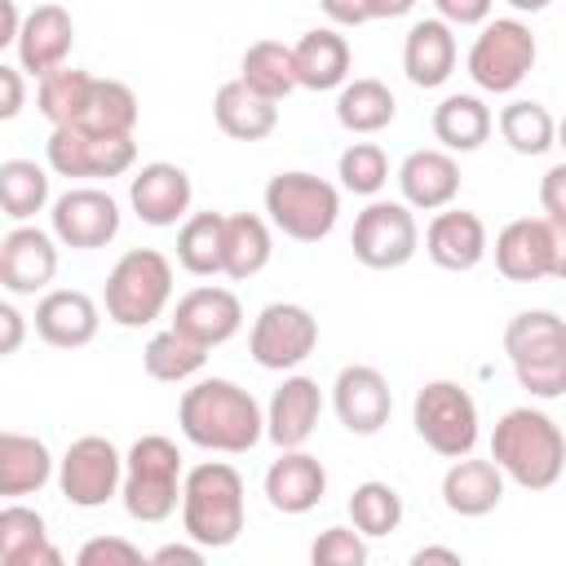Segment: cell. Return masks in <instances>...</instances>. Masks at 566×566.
I'll list each match as a JSON object with an SVG mask.
<instances>
[{
    "mask_svg": "<svg viewBox=\"0 0 566 566\" xmlns=\"http://www.w3.org/2000/svg\"><path fill=\"white\" fill-rule=\"evenodd\" d=\"M491 464L522 491H548L566 469L562 424L544 407H509L491 429Z\"/></svg>",
    "mask_w": 566,
    "mask_h": 566,
    "instance_id": "cell-2",
    "label": "cell"
},
{
    "mask_svg": "<svg viewBox=\"0 0 566 566\" xmlns=\"http://www.w3.org/2000/svg\"><path fill=\"white\" fill-rule=\"evenodd\" d=\"M340 190L314 172H274L265 181V221L292 243H323L336 230Z\"/></svg>",
    "mask_w": 566,
    "mask_h": 566,
    "instance_id": "cell-7",
    "label": "cell"
},
{
    "mask_svg": "<svg viewBox=\"0 0 566 566\" xmlns=\"http://www.w3.org/2000/svg\"><path fill=\"white\" fill-rule=\"evenodd\" d=\"M49 226L62 248H106L119 234V203L102 186H71L53 199Z\"/></svg>",
    "mask_w": 566,
    "mask_h": 566,
    "instance_id": "cell-15",
    "label": "cell"
},
{
    "mask_svg": "<svg viewBox=\"0 0 566 566\" xmlns=\"http://www.w3.org/2000/svg\"><path fill=\"white\" fill-rule=\"evenodd\" d=\"M177 424L186 442L217 451V455H243L265 438V407L226 376L195 380L177 402Z\"/></svg>",
    "mask_w": 566,
    "mask_h": 566,
    "instance_id": "cell-1",
    "label": "cell"
},
{
    "mask_svg": "<svg viewBox=\"0 0 566 566\" xmlns=\"http://www.w3.org/2000/svg\"><path fill=\"white\" fill-rule=\"evenodd\" d=\"M349 526L363 535V539H380V535H394L402 526V495L389 486V482H358L354 495H349Z\"/></svg>",
    "mask_w": 566,
    "mask_h": 566,
    "instance_id": "cell-41",
    "label": "cell"
},
{
    "mask_svg": "<svg viewBox=\"0 0 566 566\" xmlns=\"http://www.w3.org/2000/svg\"><path fill=\"white\" fill-rule=\"evenodd\" d=\"M53 478V451L35 433L0 429V500L40 495Z\"/></svg>",
    "mask_w": 566,
    "mask_h": 566,
    "instance_id": "cell-29",
    "label": "cell"
},
{
    "mask_svg": "<svg viewBox=\"0 0 566 566\" xmlns=\"http://www.w3.org/2000/svg\"><path fill=\"white\" fill-rule=\"evenodd\" d=\"M203 553H208V548H199V544L190 539V544H164V548H155L146 562H155V566H172V562H181V566H199Z\"/></svg>",
    "mask_w": 566,
    "mask_h": 566,
    "instance_id": "cell-51",
    "label": "cell"
},
{
    "mask_svg": "<svg viewBox=\"0 0 566 566\" xmlns=\"http://www.w3.org/2000/svg\"><path fill=\"white\" fill-rule=\"evenodd\" d=\"M336 177H340V190L376 199L389 186V155L376 142H349L336 159Z\"/></svg>",
    "mask_w": 566,
    "mask_h": 566,
    "instance_id": "cell-43",
    "label": "cell"
},
{
    "mask_svg": "<svg viewBox=\"0 0 566 566\" xmlns=\"http://www.w3.org/2000/svg\"><path fill=\"white\" fill-rule=\"evenodd\" d=\"M71 44H75V22L62 4H35L31 13H22L18 22V71L22 75H49L57 66H66L71 57Z\"/></svg>",
    "mask_w": 566,
    "mask_h": 566,
    "instance_id": "cell-19",
    "label": "cell"
},
{
    "mask_svg": "<svg viewBox=\"0 0 566 566\" xmlns=\"http://www.w3.org/2000/svg\"><path fill=\"white\" fill-rule=\"evenodd\" d=\"M18 22H22V13H18V4L13 0H0V53L18 40Z\"/></svg>",
    "mask_w": 566,
    "mask_h": 566,
    "instance_id": "cell-53",
    "label": "cell"
},
{
    "mask_svg": "<svg viewBox=\"0 0 566 566\" xmlns=\"http://www.w3.org/2000/svg\"><path fill=\"white\" fill-rule=\"evenodd\" d=\"M203 363H208V349L199 340L181 336L177 327H164L142 345V367L159 385H186L203 371Z\"/></svg>",
    "mask_w": 566,
    "mask_h": 566,
    "instance_id": "cell-36",
    "label": "cell"
},
{
    "mask_svg": "<svg viewBox=\"0 0 566 566\" xmlns=\"http://www.w3.org/2000/svg\"><path fill=\"white\" fill-rule=\"evenodd\" d=\"M270 256H274L270 221L256 212H230L221 234V274L234 283H248L270 265Z\"/></svg>",
    "mask_w": 566,
    "mask_h": 566,
    "instance_id": "cell-32",
    "label": "cell"
},
{
    "mask_svg": "<svg viewBox=\"0 0 566 566\" xmlns=\"http://www.w3.org/2000/svg\"><path fill=\"white\" fill-rule=\"evenodd\" d=\"M500 500H504V473L491 460H473V451L455 455L451 469L442 473V504L455 517H486L500 509Z\"/></svg>",
    "mask_w": 566,
    "mask_h": 566,
    "instance_id": "cell-28",
    "label": "cell"
},
{
    "mask_svg": "<svg viewBox=\"0 0 566 566\" xmlns=\"http://www.w3.org/2000/svg\"><path fill=\"white\" fill-rule=\"evenodd\" d=\"M239 80H243L252 93H261V97H270V102H283V97L296 88L292 44H283V40H256V44H248V53H243V62H239Z\"/></svg>",
    "mask_w": 566,
    "mask_h": 566,
    "instance_id": "cell-38",
    "label": "cell"
},
{
    "mask_svg": "<svg viewBox=\"0 0 566 566\" xmlns=\"http://www.w3.org/2000/svg\"><path fill=\"white\" fill-rule=\"evenodd\" d=\"M495 270L509 283L566 279V234L544 217H517L495 234Z\"/></svg>",
    "mask_w": 566,
    "mask_h": 566,
    "instance_id": "cell-10",
    "label": "cell"
},
{
    "mask_svg": "<svg viewBox=\"0 0 566 566\" xmlns=\"http://www.w3.org/2000/svg\"><path fill=\"white\" fill-rule=\"evenodd\" d=\"M411 424H416V438L442 460L469 455L482 433L478 402L460 380H424L411 398Z\"/></svg>",
    "mask_w": 566,
    "mask_h": 566,
    "instance_id": "cell-8",
    "label": "cell"
},
{
    "mask_svg": "<svg viewBox=\"0 0 566 566\" xmlns=\"http://www.w3.org/2000/svg\"><path fill=\"white\" fill-rule=\"evenodd\" d=\"M119 478H124V455L102 433L75 438L66 447V455L57 460V491L75 509H102V504H111L119 495Z\"/></svg>",
    "mask_w": 566,
    "mask_h": 566,
    "instance_id": "cell-14",
    "label": "cell"
},
{
    "mask_svg": "<svg viewBox=\"0 0 566 566\" xmlns=\"http://www.w3.org/2000/svg\"><path fill=\"white\" fill-rule=\"evenodd\" d=\"M327 495V469L318 455H310L305 447H287L279 451V460L265 469V500L274 513L301 517L310 509H318Z\"/></svg>",
    "mask_w": 566,
    "mask_h": 566,
    "instance_id": "cell-23",
    "label": "cell"
},
{
    "mask_svg": "<svg viewBox=\"0 0 566 566\" xmlns=\"http://www.w3.org/2000/svg\"><path fill=\"white\" fill-rule=\"evenodd\" d=\"M504 354L535 402H557L566 394V327L553 310L513 314L504 327Z\"/></svg>",
    "mask_w": 566,
    "mask_h": 566,
    "instance_id": "cell-5",
    "label": "cell"
},
{
    "mask_svg": "<svg viewBox=\"0 0 566 566\" xmlns=\"http://www.w3.org/2000/svg\"><path fill=\"white\" fill-rule=\"evenodd\" d=\"M190 199H195V186H190V172L181 164H168V159H155V164H142L128 181V203L137 212V221L155 226V230H168L177 226L186 212H190Z\"/></svg>",
    "mask_w": 566,
    "mask_h": 566,
    "instance_id": "cell-17",
    "label": "cell"
},
{
    "mask_svg": "<svg viewBox=\"0 0 566 566\" xmlns=\"http://www.w3.org/2000/svg\"><path fill=\"white\" fill-rule=\"evenodd\" d=\"M75 562H80V566H142L146 557H142L137 544H128V539H119V535H97V539H88V544L75 553Z\"/></svg>",
    "mask_w": 566,
    "mask_h": 566,
    "instance_id": "cell-45",
    "label": "cell"
},
{
    "mask_svg": "<svg viewBox=\"0 0 566 566\" xmlns=\"http://www.w3.org/2000/svg\"><path fill=\"white\" fill-rule=\"evenodd\" d=\"M212 119L234 142H265L279 128V102L252 93L243 80H226L212 97Z\"/></svg>",
    "mask_w": 566,
    "mask_h": 566,
    "instance_id": "cell-30",
    "label": "cell"
},
{
    "mask_svg": "<svg viewBox=\"0 0 566 566\" xmlns=\"http://www.w3.org/2000/svg\"><path fill=\"white\" fill-rule=\"evenodd\" d=\"M394 115H398V97L389 93L385 80L358 75V80H345L336 88V119H340V128H349L358 137H371V133L389 128Z\"/></svg>",
    "mask_w": 566,
    "mask_h": 566,
    "instance_id": "cell-34",
    "label": "cell"
},
{
    "mask_svg": "<svg viewBox=\"0 0 566 566\" xmlns=\"http://www.w3.org/2000/svg\"><path fill=\"white\" fill-rule=\"evenodd\" d=\"M367 4V22H394V18H407L420 0H363Z\"/></svg>",
    "mask_w": 566,
    "mask_h": 566,
    "instance_id": "cell-52",
    "label": "cell"
},
{
    "mask_svg": "<svg viewBox=\"0 0 566 566\" xmlns=\"http://www.w3.org/2000/svg\"><path fill=\"white\" fill-rule=\"evenodd\" d=\"M433 9L447 27H482L491 18L495 0H433Z\"/></svg>",
    "mask_w": 566,
    "mask_h": 566,
    "instance_id": "cell-47",
    "label": "cell"
},
{
    "mask_svg": "<svg viewBox=\"0 0 566 566\" xmlns=\"http://www.w3.org/2000/svg\"><path fill=\"white\" fill-rule=\"evenodd\" d=\"M88 84H93V75L80 71V66H57V71L40 75V84H35V106H40V115H44L49 124H71V119L80 115L84 97H88Z\"/></svg>",
    "mask_w": 566,
    "mask_h": 566,
    "instance_id": "cell-42",
    "label": "cell"
},
{
    "mask_svg": "<svg viewBox=\"0 0 566 566\" xmlns=\"http://www.w3.org/2000/svg\"><path fill=\"white\" fill-rule=\"evenodd\" d=\"M318 9L327 13L332 27H363L367 22V4L363 0H318Z\"/></svg>",
    "mask_w": 566,
    "mask_h": 566,
    "instance_id": "cell-50",
    "label": "cell"
},
{
    "mask_svg": "<svg viewBox=\"0 0 566 566\" xmlns=\"http://www.w3.org/2000/svg\"><path fill=\"white\" fill-rule=\"evenodd\" d=\"M455 62H460L455 27H447L442 18L411 22V31L402 40V71L416 88H442L455 75Z\"/></svg>",
    "mask_w": 566,
    "mask_h": 566,
    "instance_id": "cell-26",
    "label": "cell"
},
{
    "mask_svg": "<svg viewBox=\"0 0 566 566\" xmlns=\"http://www.w3.org/2000/svg\"><path fill=\"white\" fill-rule=\"evenodd\" d=\"M318 345V318L296 301H270L248 332V354L265 371L301 367Z\"/></svg>",
    "mask_w": 566,
    "mask_h": 566,
    "instance_id": "cell-13",
    "label": "cell"
},
{
    "mask_svg": "<svg viewBox=\"0 0 566 566\" xmlns=\"http://www.w3.org/2000/svg\"><path fill=\"white\" fill-rule=\"evenodd\" d=\"M62 553L49 544V522L40 509L13 500L0 509V566H57Z\"/></svg>",
    "mask_w": 566,
    "mask_h": 566,
    "instance_id": "cell-31",
    "label": "cell"
},
{
    "mask_svg": "<svg viewBox=\"0 0 566 566\" xmlns=\"http://www.w3.org/2000/svg\"><path fill=\"white\" fill-rule=\"evenodd\" d=\"M398 190H402V203L411 212H438V208L455 203V195H460V164H455V155L442 150V146L411 150L398 164Z\"/></svg>",
    "mask_w": 566,
    "mask_h": 566,
    "instance_id": "cell-25",
    "label": "cell"
},
{
    "mask_svg": "<svg viewBox=\"0 0 566 566\" xmlns=\"http://www.w3.org/2000/svg\"><path fill=\"white\" fill-rule=\"evenodd\" d=\"M495 128H500V137H504V146L513 155H548L553 142H557V119L535 97H513L495 115Z\"/></svg>",
    "mask_w": 566,
    "mask_h": 566,
    "instance_id": "cell-37",
    "label": "cell"
},
{
    "mask_svg": "<svg viewBox=\"0 0 566 566\" xmlns=\"http://www.w3.org/2000/svg\"><path fill=\"white\" fill-rule=\"evenodd\" d=\"M509 9H517V13H544L553 0H504Z\"/></svg>",
    "mask_w": 566,
    "mask_h": 566,
    "instance_id": "cell-55",
    "label": "cell"
},
{
    "mask_svg": "<svg viewBox=\"0 0 566 566\" xmlns=\"http://www.w3.org/2000/svg\"><path fill=\"white\" fill-rule=\"evenodd\" d=\"M349 40L340 27H314L292 44V66H296V88L310 93H332L349 80Z\"/></svg>",
    "mask_w": 566,
    "mask_h": 566,
    "instance_id": "cell-27",
    "label": "cell"
},
{
    "mask_svg": "<svg viewBox=\"0 0 566 566\" xmlns=\"http://www.w3.org/2000/svg\"><path fill=\"white\" fill-rule=\"evenodd\" d=\"M57 274V239L40 226H18L0 239V287L13 296H35Z\"/></svg>",
    "mask_w": 566,
    "mask_h": 566,
    "instance_id": "cell-18",
    "label": "cell"
},
{
    "mask_svg": "<svg viewBox=\"0 0 566 566\" xmlns=\"http://www.w3.org/2000/svg\"><path fill=\"white\" fill-rule=\"evenodd\" d=\"M539 44L522 18H486L469 44L464 71L482 93H513L535 71Z\"/></svg>",
    "mask_w": 566,
    "mask_h": 566,
    "instance_id": "cell-9",
    "label": "cell"
},
{
    "mask_svg": "<svg viewBox=\"0 0 566 566\" xmlns=\"http://www.w3.org/2000/svg\"><path fill=\"white\" fill-rule=\"evenodd\" d=\"M539 217L566 234V164H553L539 177Z\"/></svg>",
    "mask_w": 566,
    "mask_h": 566,
    "instance_id": "cell-46",
    "label": "cell"
},
{
    "mask_svg": "<svg viewBox=\"0 0 566 566\" xmlns=\"http://www.w3.org/2000/svg\"><path fill=\"white\" fill-rule=\"evenodd\" d=\"M0 239H4V230H0Z\"/></svg>",
    "mask_w": 566,
    "mask_h": 566,
    "instance_id": "cell-56",
    "label": "cell"
},
{
    "mask_svg": "<svg viewBox=\"0 0 566 566\" xmlns=\"http://www.w3.org/2000/svg\"><path fill=\"white\" fill-rule=\"evenodd\" d=\"M27 106V75L9 62H0V124L13 119Z\"/></svg>",
    "mask_w": 566,
    "mask_h": 566,
    "instance_id": "cell-48",
    "label": "cell"
},
{
    "mask_svg": "<svg viewBox=\"0 0 566 566\" xmlns=\"http://www.w3.org/2000/svg\"><path fill=\"white\" fill-rule=\"evenodd\" d=\"M102 327V310L80 287H44L35 301V336L53 349H84Z\"/></svg>",
    "mask_w": 566,
    "mask_h": 566,
    "instance_id": "cell-22",
    "label": "cell"
},
{
    "mask_svg": "<svg viewBox=\"0 0 566 566\" xmlns=\"http://www.w3.org/2000/svg\"><path fill=\"white\" fill-rule=\"evenodd\" d=\"M491 128H495V115L478 93H447L433 106V137L451 155H469V150L486 146Z\"/></svg>",
    "mask_w": 566,
    "mask_h": 566,
    "instance_id": "cell-33",
    "label": "cell"
},
{
    "mask_svg": "<svg viewBox=\"0 0 566 566\" xmlns=\"http://www.w3.org/2000/svg\"><path fill=\"white\" fill-rule=\"evenodd\" d=\"M22 345H27V318H22V310H18V305L0 301V358L18 354Z\"/></svg>",
    "mask_w": 566,
    "mask_h": 566,
    "instance_id": "cell-49",
    "label": "cell"
},
{
    "mask_svg": "<svg viewBox=\"0 0 566 566\" xmlns=\"http://www.w3.org/2000/svg\"><path fill=\"white\" fill-rule=\"evenodd\" d=\"M332 411L336 420L354 433V438H371L389 424V411H394V389L389 380L367 367V363H349L336 371L332 380Z\"/></svg>",
    "mask_w": 566,
    "mask_h": 566,
    "instance_id": "cell-16",
    "label": "cell"
},
{
    "mask_svg": "<svg viewBox=\"0 0 566 566\" xmlns=\"http://www.w3.org/2000/svg\"><path fill=\"white\" fill-rule=\"evenodd\" d=\"M323 416V389L310 376H283V385L270 394L265 402V438L287 451V447H305L318 429Z\"/></svg>",
    "mask_w": 566,
    "mask_h": 566,
    "instance_id": "cell-24",
    "label": "cell"
},
{
    "mask_svg": "<svg viewBox=\"0 0 566 566\" xmlns=\"http://www.w3.org/2000/svg\"><path fill=\"white\" fill-rule=\"evenodd\" d=\"M310 562L314 566H363L367 562V539L354 526H327L310 544Z\"/></svg>",
    "mask_w": 566,
    "mask_h": 566,
    "instance_id": "cell-44",
    "label": "cell"
},
{
    "mask_svg": "<svg viewBox=\"0 0 566 566\" xmlns=\"http://www.w3.org/2000/svg\"><path fill=\"white\" fill-rule=\"evenodd\" d=\"M137 93L124 80H97L88 84V97L80 106V115L71 119L84 133H102V137H133L137 128Z\"/></svg>",
    "mask_w": 566,
    "mask_h": 566,
    "instance_id": "cell-35",
    "label": "cell"
},
{
    "mask_svg": "<svg viewBox=\"0 0 566 566\" xmlns=\"http://www.w3.org/2000/svg\"><path fill=\"white\" fill-rule=\"evenodd\" d=\"M491 239H486V221L469 208H438L433 221L424 226V252L438 270H451V274H464L473 265H482Z\"/></svg>",
    "mask_w": 566,
    "mask_h": 566,
    "instance_id": "cell-21",
    "label": "cell"
},
{
    "mask_svg": "<svg viewBox=\"0 0 566 566\" xmlns=\"http://www.w3.org/2000/svg\"><path fill=\"white\" fill-rule=\"evenodd\" d=\"M354 261L367 270H398L420 252V226L416 212L402 199H371L349 230Z\"/></svg>",
    "mask_w": 566,
    "mask_h": 566,
    "instance_id": "cell-11",
    "label": "cell"
},
{
    "mask_svg": "<svg viewBox=\"0 0 566 566\" xmlns=\"http://www.w3.org/2000/svg\"><path fill=\"white\" fill-rule=\"evenodd\" d=\"M181 451L164 433H142L124 451V478H119V504L133 522L159 526L181 504Z\"/></svg>",
    "mask_w": 566,
    "mask_h": 566,
    "instance_id": "cell-4",
    "label": "cell"
},
{
    "mask_svg": "<svg viewBox=\"0 0 566 566\" xmlns=\"http://www.w3.org/2000/svg\"><path fill=\"white\" fill-rule=\"evenodd\" d=\"M181 531L199 548H230L248 522L243 473L226 460H203L181 473Z\"/></svg>",
    "mask_w": 566,
    "mask_h": 566,
    "instance_id": "cell-3",
    "label": "cell"
},
{
    "mask_svg": "<svg viewBox=\"0 0 566 566\" xmlns=\"http://www.w3.org/2000/svg\"><path fill=\"white\" fill-rule=\"evenodd\" d=\"M172 327H177L181 336L199 340L203 349H217V345H226V340L239 336V327H243V305H239V296H234L230 287L203 283V287H190L186 296H177V305H172Z\"/></svg>",
    "mask_w": 566,
    "mask_h": 566,
    "instance_id": "cell-20",
    "label": "cell"
},
{
    "mask_svg": "<svg viewBox=\"0 0 566 566\" xmlns=\"http://www.w3.org/2000/svg\"><path fill=\"white\" fill-rule=\"evenodd\" d=\"M49 208V168L35 159H4L0 164V217L31 221Z\"/></svg>",
    "mask_w": 566,
    "mask_h": 566,
    "instance_id": "cell-40",
    "label": "cell"
},
{
    "mask_svg": "<svg viewBox=\"0 0 566 566\" xmlns=\"http://www.w3.org/2000/svg\"><path fill=\"white\" fill-rule=\"evenodd\" d=\"M221 234H226V212H186L177 230V265L186 274H221Z\"/></svg>",
    "mask_w": 566,
    "mask_h": 566,
    "instance_id": "cell-39",
    "label": "cell"
},
{
    "mask_svg": "<svg viewBox=\"0 0 566 566\" xmlns=\"http://www.w3.org/2000/svg\"><path fill=\"white\" fill-rule=\"evenodd\" d=\"M44 159H49V172H57V177L102 181V177H124L137 164V142L133 137L84 133L75 124H53Z\"/></svg>",
    "mask_w": 566,
    "mask_h": 566,
    "instance_id": "cell-12",
    "label": "cell"
},
{
    "mask_svg": "<svg viewBox=\"0 0 566 566\" xmlns=\"http://www.w3.org/2000/svg\"><path fill=\"white\" fill-rule=\"evenodd\" d=\"M424 562H447V566H460V553L455 548H442V544H424L411 553V566H424Z\"/></svg>",
    "mask_w": 566,
    "mask_h": 566,
    "instance_id": "cell-54",
    "label": "cell"
},
{
    "mask_svg": "<svg viewBox=\"0 0 566 566\" xmlns=\"http://www.w3.org/2000/svg\"><path fill=\"white\" fill-rule=\"evenodd\" d=\"M172 301V261L159 248H128L106 274V318L119 327H150Z\"/></svg>",
    "mask_w": 566,
    "mask_h": 566,
    "instance_id": "cell-6",
    "label": "cell"
}]
</instances>
